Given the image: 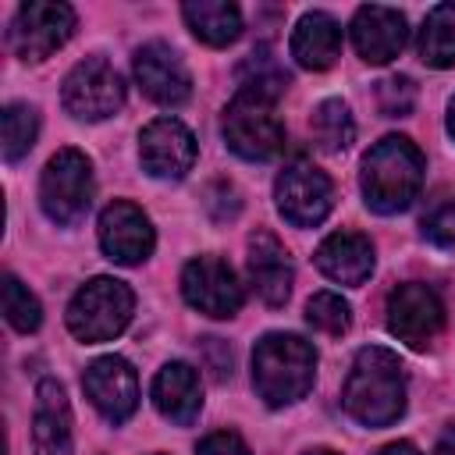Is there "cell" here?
Listing matches in <instances>:
<instances>
[{
    "label": "cell",
    "instance_id": "6da1fadb",
    "mask_svg": "<svg viewBox=\"0 0 455 455\" xmlns=\"http://www.w3.org/2000/svg\"><path fill=\"white\" fill-rule=\"evenodd\" d=\"M341 405L359 427H391L405 412L402 359L380 345L359 348L341 387Z\"/></svg>",
    "mask_w": 455,
    "mask_h": 455
},
{
    "label": "cell",
    "instance_id": "7a4b0ae2",
    "mask_svg": "<svg viewBox=\"0 0 455 455\" xmlns=\"http://www.w3.org/2000/svg\"><path fill=\"white\" fill-rule=\"evenodd\" d=\"M423 153L405 135H384L366 156L359 171L363 199L373 213H402L423 188Z\"/></svg>",
    "mask_w": 455,
    "mask_h": 455
},
{
    "label": "cell",
    "instance_id": "3957f363",
    "mask_svg": "<svg viewBox=\"0 0 455 455\" xmlns=\"http://www.w3.org/2000/svg\"><path fill=\"white\" fill-rule=\"evenodd\" d=\"M316 377V348L299 334H263L252 348V387L270 405H291L309 395Z\"/></svg>",
    "mask_w": 455,
    "mask_h": 455
},
{
    "label": "cell",
    "instance_id": "277c9868",
    "mask_svg": "<svg viewBox=\"0 0 455 455\" xmlns=\"http://www.w3.org/2000/svg\"><path fill=\"white\" fill-rule=\"evenodd\" d=\"M224 142L242 160H270L284 149V124L277 117L274 96L256 89H238L235 100L224 107L220 121Z\"/></svg>",
    "mask_w": 455,
    "mask_h": 455
},
{
    "label": "cell",
    "instance_id": "5b68a950",
    "mask_svg": "<svg viewBox=\"0 0 455 455\" xmlns=\"http://www.w3.org/2000/svg\"><path fill=\"white\" fill-rule=\"evenodd\" d=\"M132 313H135V295L124 281L92 277L68 302V331L85 345L114 341L128 327Z\"/></svg>",
    "mask_w": 455,
    "mask_h": 455
},
{
    "label": "cell",
    "instance_id": "8992f818",
    "mask_svg": "<svg viewBox=\"0 0 455 455\" xmlns=\"http://www.w3.org/2000/svg\"><path fill=\"white\" fill-rule=\"evenodd\" d=\"M39 203L53 224H78L92 203V164L82 149H57L39 178Z\"/></svg>",
    "mask_w": 455,
    "mask_h": 455
},
{
    "label": "cell",
    "instance_id": "52a82bcc",
    "mask_svg": "<svg viewBox=\"0 0 455 455\" xmlns=\"http://www.w3.org/2000/svg\"><path fill=\"white\" fill-rule=\"evenodd\" d=\"M274 199L288 224L316 228L334 206V185L313 160L295 156L281 167V174L274 181Z\"/></svg>",
    "mask_w": 455,
    "mask_h": 455
},
{
    "label": "cell",
    "instance_id": "ba28073f",
    "mask_svg": "<svg viewBox=\"0 0 455 455\" xmlns=\"http://www.w3.org/2000/svg\"><path fill=\"white\" fill-rule=\"evenodd\" d=\"M75 32V11L68 4H53V0H28L18 7L7 43L14 50L18 60L39 64L46 60L53 50H60Z\"/></svg>",
    "mask_w": 455,
    "mask_h": 455
},
{
    "label": "cell",
    "instance_id": "9c48e42d",
    "mask_svg": "<svg viewBox=\"0 0 455 455\" xmlns=\"http://www.w3.org/2000/svg\"><path fill=\"white\" fill-rule=\"evenodd\" d=\"M60 100H64L68 114H75L78 121H103V117H114L121 110L124 82L110 60L85 57L68 71Z\"/></svg>",
    "mask_w": 455,
    "mask_h": 455
},
{
    "label": "cell",
    "instance_id": "30bf717a",
    "mask_svg": "<svg viewBox=\"0 0 455 455\" xmlns=\"http://www.w3.org/2000/svg\"><path fill=\"white\" fill-rule=\"evenodd\" d=\"M181 295H185V302L192 309H199V313H206L213 320H231L245 302L238 274L220 256L188 259L185 270H181Z\"/></svg>",
    "mask_w": 455,
    "mask_h": 455
},
{
    "label": "cell",
    "instance_id": "8fae6325",
    "mask_svg": "<svg viewBox=\"0 0 455 455\" xmlns=\"http://www.w3.org/2000/svg\"><path fill=\"white\" fill-rule=\"evenodd\" d=\"M444 327V302L441 295L423 281H405L387 295V331L412 345L427 348Z\"/></svg>",
    "mask_w": 455,
    "mask_h": 455
},
{
    "label": "cell",
    "instance_id": "7c38bea8",
    "mask_svg": "<svg viewBox=\"0 0 455 455\" xmlns=\"http://www.w3.org/2000/svg\"><path fill=\"white\" fill-rule=\"evenodd\" d=\"M139 160L149 178L178 181L196 164V139L178 117H156L139 135Z\"/></svg>",
    "mask_w": 455,
    "mask_h": 455
},
{
    "label": "cell",
    "instance_id": "4fadbf2b",
    "mask_svg": "<svg viewBox=\"0 0 455 455\" xmlns=\"http://www.w3.org/2000/svg\"><path fill=\"white\" fill-rule=\"evenodd\" d=\"M82 391L100 409V416L110 423H124L139 405V377L132 363L121 355L92 359L82 373Z\"/></svg>",
    "mask_w": 455,
    "mask_h": 455
},
{
    "label": "cell",
    "instance_id": "5bb4252c",
    "mask_svg": "<svg viewBox=\"0 0 455 455\" xmlns=\"http://www.w3.org/2000/svg\"><path fill=\"white\" fill-rule=\"evenodd\" d=\"M100 249L107 259L121 263V267H135L142 259H149L153 245H156V235H153V224L149 217L135 206V203H110L103 213H100Z\"/></svg>",
    "mask_w": 455,
    "mask_h": 455
},
{
    "label": "cell",
    "instance_id": "9a60e30c",
    "mask_svg": "<svg viewBox=\"0 0 455 455\" xmlns=\"http://www.w3.org/2000/svg\"><path fill=\"white\" fill-rule=\"evenodd\" d=\"M135 82L160 107H181L192 96V75L167 43H146L135 50Z\"/></svg>",
    "mask_w": 455,
    "mask_h": 455
},
{
    "label": "cell",
    "instance_id": "2e32d148",
    "mask_svg": "<svg viewBox=\"0 0 455 455\" xmlns=\"http://www.w3.org/2000/svg\"><path fill=\"white\" fill-rule=\"evenodd\" d=\"M405 39H409V25H405V14L395 11V7L366 4L352 18V43H355V53L366 64L395 60L402 53Z\"/></svg>",
    "mask_w": 455,
    "mask_h": 455
},
{
    "label": "cell",
    "instance_id": "e0dca14e",
    "mask_svg": "<svg viewBox=\"0 0 455 455\" xmlns=\"http://www.w3.org/2000/svg\"><path fill=\"white\" fill-rule=\"evenodd\" d=\"M245 267H249V281H252L256 295H259L267 306H284V302H288L295 270H291V256H288V249H284L270 231L259 228V231L249 235V256H245Z\"/></svg>",
    "mask_w": 455,
    "mask_h": 455
},
{
    "label": "cell",
    "instance_id": "ac0fdd59",
    "mask_svg": "<svg viewBox=\"0 0 455 455\" xmlns=\"http://www.w3.org/2000/svg\"><path fill=\"white\" fill-rule=\"evenodd\" d=\"M32 455H71V405L53 377H43L36 384Z\"/></svg>",
    "mask_w": 455,
    "mask_h": 455
},
{
    "label": "cell",
    "instance_id": "d6986e66",
    "mask_svg": "<svg viewBox=\"0 0 455 455\" xmlns=\"http://www.w3.org/2000/svg\"><path fill=\"white\" fill-rule=\"evenodd\" d=\"M313 259H316L323 277H331L338 284H352V288H359L373 274V245L359 231H334V235H327L316 245Z\"/></svg>",
    "mask_w": 455,
    "mask_h": 455
},
{
    "label": "cell",
    "instance_id": "ffe728a7",
    "mask_svg": "<svg viewBox=\"0 0 455 455\" xmlns=\"http://www.w3.org/2000/svg\"><path fill=\"white\" fill-rule=\"evenodd\" d=\"M153 405L160 409L164 419L188 427L196 423L199 409H203V384H199V370L188 363H164L160 373L153 377Z\"/></svg>",
    "mask_w": 455,
    "mask_h": 455
},
{
    "label": "cell",
    "instance_id": "44dd1931",
    "mask_svg": "<svg viewBox=\"0 0 455 455\" xmlns=\"http://www.w3.org/2000/svg\"><path fill=\"white\" fill-rule=\"evenodd\" d=\"M341 53V25L323 11H306L291 28V57L306 71H327Z\"/></svg>",
    "mask_w": 455,
    "mask_h": 455
},
{
    "label": "cell",
    "instance_id": "7402d4cb",
    "mask_svg": "<svg viewBox=\"0 0 455 455\" xmlns=\"http://www.w3.org/2000/svg\"><path fill=\"white\" fill-rule=\"evenodd\" d=\"M181 18L206 46H228L242 36V11L224 0H192L181 7Z\"/></svg>",
    "mask_w": 455,
    "mask_h": 455
},
{
    "label": "cell",
    "instance_id": "603a6c76",
    "mask_svg": "<svg viewBox=\"0 0 455 455\" xmlns=\"http://www.w3.org/2000/svg\"><path fill=\"white\" fill-rule=\"evenodd\" d=\"M419 60L430 68H455V4H437L419 28Z\"/></svg>",
    "mask_w": 455,
    "mask_h": 455
},
{
    "label": "cell",
    "instance_id": "cb8c5ba5",
    "mask_svg": "<svg viewBox=\"0 0 455 455\" xmlns=\"http://www.w3.org/2000/svg\"><path fill=\"white\" fill-rule=\"evenodd\" d=\"M309 132H313V139L323 153H341L355 142V121H352V114L341 100L316 103V110L309 117Z\"/></svg>",
    "mask_w": 455,
    "mask_h": 455
},
{
    "label": "cell",
    "instance_id": "d4e9b609",
    "mask_svg": "<svg viewBox=\"0 0 455 455\" xmlns=\"http://www.w3.org/2000/svg\"><path fill=\"white\" fill-rule=\"evenodd\" d=\"M39 135V114L32 103H7L4 107V160L18 164Z\"/></svg>",
    "mask_w": 455,
    "mask_h": 455
},
{
    "label": "cell",
    "instance_id": "484cf974",
    "mask_svg": "<svg viewBox=\"0 0 455 455\" xmlns=\"http://www.w3.org/2000/svg\"><path fill=\"white\" fill-rule=\"evenodd\" d=\"M419 231L430 245L437 249H455V192L451 188H437L423 213H419Z\"/></svg>",
    "mask_w": 455,
    "mask_h": 455
},
{
    "label": "cell",
    "instance_id": "4316f807",
    "mask_svg": "<svg viewBox=\"0 0 455 455\" xmlns=\"http://www.w3.org/2000/svg\"><path fill=\"white\" fill-rule=\"evenodd\" d=\"M4 316H7V323H11L14 331H21V334L39 331V323H43V306H39V299H36L14 274H4Z\"/></svg>",
    "mask_w": 455,
    "mask_h": 455
},
{
    "label": "cell",
    "instance_id": "83f0119b",
    "mask_svg": "<svg viewBox=\"0 0 455 455\" xmlns=\"http://www.w3.org/2000/svg\"><path fill=\"white\" fill-rule=\"evenodd\" d=\"M242 78V89H256V92H267V96H277L281 89H288V71L274 60L270 50H252L238 71Z\"/></svg>",
    "mask_w": 455,
    "mask_h": 455
},
{
    "label": "cell",
    "instance_id": "f1b7e54d",
    "mask_svg": "<svg viewBox=\"0 0 455 455\" xmlns=\"http://www.w3.org/2000/svg\"><path fill=\"white\" fill-rule=\"evenodd\" d=\"M306 320L320 334H345L352 327V306L338 291H316L306 302Z\"/></svg>",
    "mask_w": 455,
    "mask_h": 455
},
{
    "label": "cell",
    "instance_id": "f546056e",
    "mask_svg": "<svg viewBox=\"0 0 455 455\" xmlns=\"http://www.w3.org/2000/svg\"><path fill=\"white\" fill-rule=\"evenodd\" d=\"M377 107L384 117H409L416 107V85L405 75H391L377 82Z\"/></svg>",
    "mask_w": 455,
    "mask_h": 455
},
{
    "label": "cell",
    "instance_id": "4dcf8cb0",
    "mask_svg": "<svg viewBox=\"0 0 455 455\" xmlns=\"http://www.w3.org/2000/svg\"><path fill=\"white\" fill-rule=\"evenodd\" d=\"M196 455H252L249 451V444L238 437V434H231V430H213V434H206L203 441H199V451Z\"/></svg>",
    "mask_w": 455,
    "mask_h": 455
},
{
    "label": "cell",
    "instance_id": "1f68e13d",
    "mask_svg": "<svg viewBox=\"0 0 455 455\" xmlns=\"http://www.w3.org/2000/svg\"><path fill=\"white\" fill-rule=\"evenodd\" d=\"M377 455H419V448H416L412 441H391V444H384Z\"/></svg>",
    "mask_w": 455,
    "mask_h": 455
},
{
    "label": "cell",
    "instance_id": "d6a6232c",
    "mask_svg": "<svg viewBox=\"0 0 455 455\" xmlns=\"http://www.w3.org/2000/svg\"><path fill=\"white\" fill-rule=\"evenodd\" d=\"M434 455H455V427H444V430H441Z\"/></svg>",
    "mask_w": 455,
    "mask_h": 455
},
{
    "label": "cell",
    "instance_id": "836d02e7",
    "mask_svg": "<svg viewBox=\"0 0 455 455\" xmlns=\"http://www.w3.org/2000/svg\"><path fill=\"white\" fill-rule=\"evenodd\" d=\"M448 132H451V139H455V96H451V103H448Z\"/></svg>",
    "mask_w": 455,
    "mask_h": 455
},
{
    "label": "cell",
    "instance_id": "e575fe53",
    "mask_svg": "<svg viewBox=\"0 0 455 455\" xmlns=\"http://www.w3.org/2000/svg\"><path fill=\"white\" fill-rule=\"evenodd\" d=\"M302 455H338L334 448H309V451H302Z\"/></svg>",
    "mask_w": 455,
    "mask_h": 455
}]
</instances>
